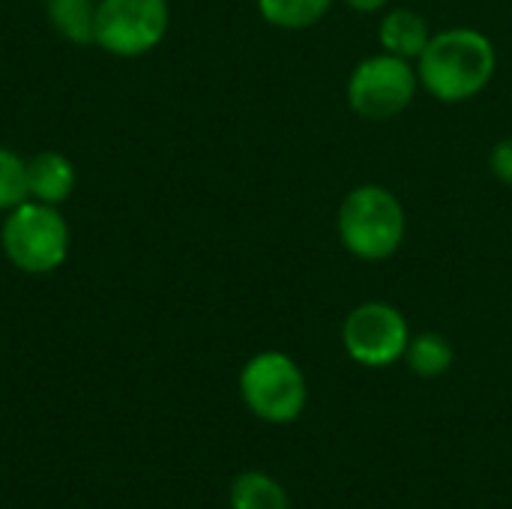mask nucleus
<instances>
[{
  "label": "nucleus",
  "instance_id": "f257e3e1",
  "mask_svg": "<svg viewBox=\"0 0 512 509\" xmlns=\"http://www.w3.org/2000/svg\"><path fill=\"white\" fill-rule=\"evenodd\" d=\"M417 78L420 87L444 102L459 105L480 96L498 69L495 42L477 27H447L432 33L426 51L417 57Z\"/></svg>",
  "mask_w": 512,
  "mask_h": 509
},
{
  "label": "nucleus",
  "instance_id": "f03ea898",
  "mask_svg": "<svg viewBox=\"0 0 512 509\" xmlns=\"http://www.w3.org/2000/svg\"><path fill=\"white\" fill-rule=\"evenodd\" d=\"M336 231L348 255L360 261H387L405 243L408 216L393 189L381 183H360L342 198Z\"/></svg>",
  "mask_w": 512,
  "mask_h": 509
},
{
  "label": "nucleus",
  "instance_id": "7ed1b4c3",
  "mask_svg": "<svg viewBox=\"0 0 512 509\" xmlns=\"http://www.w3.org/2000/svg\"><path fill=\"white\" fill-rule=\"evenodd\" d=\"M0 246L12 267L30 276L54 273L69 258V222L51 204L27 198L0 225Z\"/></svg>",
  "mask_w": 512,
  "mask_h": 509
},
{
  "label": "nucleus",
  "instance_id": "20e7f679",
  "mask_svg": "<svg viewBox=\"0 0 512 509\" xmlns=\"http://www.w3.org/2000/svg\"><path fill=\"white\" fill-rule=\"evenodd\" d=\"M243 405L264 423H294L309 402V384L294 357L285 351H261L240 369Z\"/></svg>",
  "mask_w": 512,
  "mask_h": 509
},
{
  "label": "nucleus",
  "instance_id": "39448f33",
  "mask_svg": "<svg viewBox=\"0 0 512 509\" xmlns=\"http://www.w3.org/2000/svg\"><path fill=\"white\" fill-rule=\"evenodd\" d=\"M417 90H420V78L414 60L378 51L363 57L351 69L345 84V99L357 117L369 123H384L408 111L411 102L417 99Z\"/></svg>",
  "mask_w": 512,
  "mask_h": 509
},
{
  "label": "nucleus",
  "instance_id": "423d86ee",
  "mask_svg": "<svg viewBox=\"0 0 512 509\" xmlns=\"http://www.w3.org/2000/svg\"><path fill=\"white\" fill-rule=\"evenodd\" d=\"M411 327L402 309L387 300H366L345 315L342 345L345 354L366 369H387L405 360Z\"/></svg>",
  "mask_w": 512,
  "mask_h": 509
},
{
  "label": "nucleus",
  "instance_id": "0eeeda50",
  "mask_svg": "<svg viewBox=\"0 0 512 509\" xmlns=\"http://www.w3.org/2000/svg\"><path fill=\"white\" fill-rule=\"evenodd\" d=\"M168 0H99L96 45L114 57H141L168 33Z\"/></svg>",
  "mask_w": 512,
  "mask_h": 509
},
{
  "label": "nucleus",
  "instance_id": "6e6552de",
  "mask_svg": "<svg viewBox=\"0 0 512 509\" xmlns=\"http://www.w3.org/2000/svg\"><path fill=\"white\" fill-rule=\"evenodd\" d=\"M429 39H432V30H429L426 15H420L417 9H408V6L384 9V18L378 24V45H381V51L417 63V57L426 51Z\"/></svg>",
  "mask_w": 512,
  "mask_h": 509
},
{
  "label": "nucleus",
  "instance_id": "1a4fd4ad",
  "mask_svg": "<svg viewBox=\"0 0 512 509\" xmlns=\"http://www.w3.org/2000/svg\"><path fill=\"white\" fill-rule=\"evenodd\" d=\"M27 189L33 201L60 207L75 189V165L60 150H42L27 159Z\"/></svg>",
  "mask_w": 512,
  "mask_h": 509
},
{
  "label": "nucleus",
  "instance_id": "9d476101",
  "mask_svg": "<svg viewBox=\"0 0 512 509\" xmlns=\"http://www.w3.org/2000/svg\"><path fill=\"white\" fill-rule=\"evenodd\" d=\"M96 6L99 0H45L51 27L75 45L96 42Z\"/></svg>",
  "mask_w": 512,
  "mask_h": 509
},
{
  "label": "nucleus",
  "instance_id": "9b49d317",
  "mask_svg": "<svg viewBox=\"0 0 512 509\" xmlns=\"http://www.w3.org/2000/svg\"><path fill=\"white\" fill-rule=\"evenodd\" d=\"M453 360H456V351L450 339L432 330L411 336L408 351H405V363L417 378H441L453 369Z\"/></svg>",
  "mask_w": 512,
  "mask_h": 509
},
{
  "label": "nucleus",
  "instance_id": "f8f14e48",
  "mask_svg": "<svg viewBox=\"0 0 512 509\" xmlns=\"http://www.w3.org/2000/svg\"><path fill=\"white\" fill-rule=\"evenodd\" d=\"M231 509H291L288 492L282 483L261 471H243L231 483Z\"/></svg>",
  "mask_w": 512,
  "mask_h": 509
},
{
  "label": "nucleus",
  "instance_id": "ddd939ff",
  "mask_svg": "<svg viewBox=\"0 0 512 509\" xmlns=\"http://www.w3.org/2000/svg\"><path fill=\"white\" fill-rule=\"evenodd\" d=\"M261 18L279 30H309L315 27L336 0H255Z\"/></svg>",
  "mask_w": 512,
  "mask_h": 509
},
{
  "label": "nucleus",
  "instance_id": "4468645a",
  "mask_svg": "<svg viewBox=\"0 0 512 509\" xmlns=\"http://www.w3.org/2000/svg\"><path fill=\"white\" fill-rule=\"evenodd\" d=\"M30 198L27 189V159L12 147H0V210L9 213L12 207Z\"/></svg>",
  "mask_w": 512,
  "mask_h": 509
},
{
  "label": "nucleus",
  "instance_id": "2eb2a0df",
  "mask_svg": "<svg viewBox=\"0 0 512 509\" xmlns=\"http://www.w3.org/2000/svg\"><path fill=\"white\" fill-rule=\"evenodd\" d=\"M489 168L492 174L504 183V186H512V138H501L492 153H489Z\"/></svg>",
  "mask_w": 512,
  "mask_h": 509
},
{
  "label": "nucleus",
  "instance_id": "dca6fc26",
  "mask_svg": "<svg viewBox=\"0 0 512 509\" xmlns=\"http://www.w3.org/2000/svg\"><path fill=\"white\" fill-rule=\"evenodd\" d=\"M348 9L354 12H363V15H372V12H384L390 6V0H342Z\"/></svg>",
  "mask_w": 512,
  "mask_h": 509
}]
</instances>
